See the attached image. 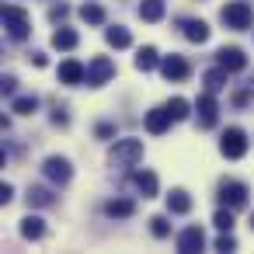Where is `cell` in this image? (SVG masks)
<instances>
[{
    "instance_id": "cell-37",
    "label": "cell",
    "mask_w": 254,
    "mask_h": 254,
    "mask_svg": "<svg viewBox=\"0 0 254 254\" xmlns=\"http://www.w3.org/2000/svg\"><path fill=\"white\" fill-rule=\"evenodd\" d=\"M251 230H254V216H251Z\"/></svg>"
},
{
    "instance_id": "cell-2",
    "label": "cell",
    "mask_w": 254,
    "mask_h": 254,
    "mask_svg": "<svg viewBox=\"0 0 254 254\" xmlns=\"http://www.w3.org/2000/svg\"><path fill=\"white\" fill-rule=\"evenodd\" d=\"M139 160H143V143L139 139H115V146L108 150L112 167H136Z\"/></svg>"
},
{
    "instance_id": "cell-8",
    "label": "cell",
    "mask_w": 254,
    "mask_h": 254,
    "mask_svg": "<svg viewBox=\"0 0 254 254\" xmlns=\"http://www.w3.org/2000/svg\"><path fill=\"white\" fill-rule=\"evenodd\" d=\"M195 112H198V126H202V129H212V126H216V119H219L216 94H212V91L198 94V101H195Z\"/></svg>"
},
{
    "instance_id": "cell-25",
    "label": "cell",
    "mask_w": 254,
    "mask_h": 254,
    "mask_svg": "<svg viewBox=\"0 0 254 254\" xmlns=\"http://www.w3.org/2000/svg\"><path fill=\"white\" fill-rule=\"evenodd\" d=\"M80 18H84L87 25H105V18H108V14H105V7H101V4H84V7H80Z\"/></svg>"
},
{
    "instance_id": "cell-6",
    "label": "cell",
    "mask_w": 254,
    "mask_h": 254,
    "mask_svg": "<svg viewBox=\"0 0 254 254\" xmlns=\"http://www.w3.org/2000/svg\"><path fill=\"white\" fill-rule=\"evenodd\" d=\"M115 77V63L108 60V56H94L91 63H87V84L91 87H101V84H108Z\"/></svg>"
},
{
    "instance_id": "cell-10",
    "label": "cell",
    "mask_w": 254,
    "mask_h": 254,
    "mask_svg": "<svg viewBox=\"0 0 254 254\" xmlns=\"http://www.w3.org/2000/svg\"><path fill=\"white\" fill-rule=\"evenodd\" d=\"M171 122H174V115L167 112V105H164V108H150L146 119H143V126H146L150 136H164V132L171 129Z\"/></svg>"
},
{
    "instance_id": "cell-19",
    "label": "cell",
    "mask_w": 254,
    "mask_h": 254,
    "mask_svg": "<svg viewBox=\"0 0 254 254\" xmlns=\"http://www.w3.org/2000/svg\"><path fill=\"white\" fill-rule=\"evenodd\" d=\"M28 205L32 209H49V205H56V195L49 188H42V185H32L28 188Z\"/></svg>"
},
{
    "instance_id": "cell-34",
    "label": "cell",
    "mask_w": 254,
    "mask_h": 254,
    "mask_svg": "<svg viewBox=\"0 0 254 254\" xmlns=\"http://www.w3.org/2000/svg\"><path fill=\"white\" fill-rule=\"evenodd\" d=\"M53 126H70V115H66L63 108H56V112H53Z\"/></svg>"
},
{
    "instance_id": "cell-35",
    "label": "cell",
    "mask_w": 254,
    "mask_h": 254,
    "mask_svg": "<svg viewBox=\"0 0 254 254\" xmlns=\"http://www.w3.org/2000/svg\"><path fill=\"white\" fill-rule=\"evenodd\" d=\"M11 198H14V188L11 185H0V205H7Z\"/></svg>"
},
{
    "instance_id": "cell-15",
    "label": "cell",
    "mask_w": 254,
    "mask_h": 254,
    "mask_svg": "<svg viewBox=\"0 0 254 254\" xmlns=\"http://www.w3.org/2000/svg\"><path fill=\"white\" fill-rule=\"evenodd\" d=\"M132 185H136V191H139L143 198H153V195H157V188H160V181H157V174H153V171H136Z\"/></svg>"
},
{
    "instance_id": "cell-23",
    "label": "cell",
    "mask_w": 254,
    "mask_h": 254,
    "mask_svg": "<svg viewBox=\"0 0 254 254\" xmlns=\"http://www.w3.org/2000/svg\"><path fill=\"white\" fill-rule=\"evenodd\" d=\"M77 32L73 28H56L53 32V49H63V53H70V49H77Z\"/></svg>"
},
{
    "instance_id": "cell-32",
    "label": "cell",
    "mask_w": 254,
    "mask_h": 254,
    "mask_svg": "<svg viewBox=\"0 0 254 254\" xmlns=\"http://www.w3.org/2000/svg\"><path fill=\"white\" fill-rule=\"evenodd\" d=\"M0 91H4V94H7V98H14V91H18V80H14V77H11V73H7V77H4V80H0Z\"/></svg>"
},
{
    "instance_id": "cell-16",
    "label": "cell",
    "mask_w": 254,
    "mask_h": 254,
    "mask_svg": "<svg viewBox=\"0 0 254 254\" xmlns=\"http://www.w3.org/2000/svg\"><path fill=\"white\" fill-rule=\"evenodd\" d=\"M167 212H174V216L191 212V195H188L185 188H174V191L167 195Z\"/></svg>"
},
{
    "instance_id": "cell-17",
    "label": "cell",
    "mask_w": 254,
    "mask_h": 254,
    "mask_svg": "<svg viewBox=\"0 0 254 254\" xmlns=\"http://www.w3.org/2000/svg\"><path fill=\"white\" fill-rule=\"evenodd\" d=\"M21 237H25V240H42V237H46V219L28 212V216L21 219Z\"/></svg>"
},
{
    "instance_id": "cell-1",
    "label": "cell",
    "mask_w": 254,
    "mask_h": 254,
    "mask_svg": "<svg viewBox=\"0 0 254 254\" xmlns=\"http://www.w3.org/2000/svg\"><path fill=\"white\" fill-rule=\"evenodd\" d=\"M219 21L226 28H233V32H244V28L254 25V7L247 4V0H230V4L219 11Z\"/></svg>"
},
{
    "instance_id": "cell-33",
    "label": "cell",
    "mask_w": 254,
    "mask_h": 254,
    "mask_svg": "<svg viewBox=\"0 0 254 254\" xmlns=\"http://www.w3.org/2000/svg\"><path fill=\"white\" fill-rule=\"evenodd\" d=\"M66 14H70V7H66V4H53V7H49V18H53V21H63Z\"/></svg>"
},
{
    "instance_id": "cell-9",
    "label": "cell",
    "mask_w": 254,
    "mask_h": 254,
    "mask_svg": "<svg viewBox=\"0 0 254 254\" xmlns=\"http://www.w3.org/2000/svg\"><path fill=\"white\" fill-rule=\"evenodd\" d=\"M160 73L167 77V80H188V73H191V66H188V60L185 56H160Z\"/></svg>"
},
{
    "instance_id": "cell-18",
    "label": "cell",
    "mask_w": 254,
    "mask_h": 254,
    "mask_svg": "<svg viewBox=\"0 0 254 254\" xmlns=\"http://www.w3.org/2000/svg\"><path fill=\"white\" fill-rule=\"evenodd\" d=\"M160 66V53L153 49V46H143L139 53H136V70L139 73H150V70H157Z\"/></svg>"
},
{
    "instance_id": "cell-29",
    "label": "cell",
    "mask_w": 254,
    "mask_h": 254,
    "mask_svg": "<svg viewBox=\"0 0 254 254\" xmlns=\"http://www.w3.org/2000/svg\"><path fill=\"white\" fill-rule=\"evenodd\" d=\"M216 251H237V240H233L230 230H219V237H216Z\"/></svg>"
},
{
    "instance_id": "cell-5",
    "label": "cell",
    "mask_w": 254,
    "mask_h": 254,
    "mask_svg": "<svg viewBox=\"0 0 254 254\" xmlns=\"http://www.w3.org/2000/svg\"><path fill=\"white\" fill-rule=\"evenodd\" d=\"M42 174L53 181V185H70V178H73V167H70V160L66 157H46V164H42Z\"/></svg>"
},
{
    "instance_id": "cell-4",
    "label": "cell",
    "mask_w": 254,
    "mask_h": 254,
    "mask_svg": "<svg viewBox=\"0 0 254 254\" xmlns=\"http://www.w3.org/2000/svg\"><path fill=\"white\" fill-rule=\"evenodd\" d=\"M4 28H7V35H11L14 42H25V39H28V14H25L21 7L7 4V7H4Z\"/></svg>"
},
{
    "instance_id": "cell-11",
    "label": "cell",
    "mask_w": 254,
    "mask_h": 254,
    "mask_svg": "<svg viewBox=\"0 0 254 254\" xmlns=\"http://www.w3.org/2000/svg\"><path fill=\"white\" fill-rule=\"evenodd\" d=\"M202 247H205L202 226H185V230L178 233V251H181V254H195V251H202Z\"/></svg>"
},
{
    "instance_id": "cell-3",
    "label": "cell",
    "mask_w": 254,
    "mask_h": 254,
    "mask_svg": "<svg viewBox=\"0 0 254 254\" xmlns=\"http://www.w3.org/2000/svg\"><path fill=\"white\" fill-rule=\"evenodd\" d=\"M219 153H223L226 160H240V157L247 153V132H244L240 126H230V129L223 132V139H219Z\"/></svg>"
},
{
    "instance_id": "cell-22",
    "label": "cell",
    "mask_w": 254,
    "mask_h": 254,
    "mask_svg": "<svg viewBox=\"0 0 254 254\" xmlns=\"http://www.w3.org/2000/svg\"><path fill=\"white\" fill-rule=\"evenodd\" d=\"M105 42H108L112 49H129V46H132V35H129V28L115 25V28H108V32H105Z\"/></svg>"
},
{
    "instance_id": "cell-24",
    "label": "cell",
    "mask_w": 254,
    "mask_h": 254,
    "mask_svg": "<svg viewBox=\"0 0 254 254\" xmlns=\"http://www.w3.org/2000/svg\"><path fill=\"white\" fill-rule=\"evenodd\" d=\"M139 18L143 21H160L164 18V0H143V4H139Z\"/></svg>"
},
{
    "instance_id": "cell-36",
    "label": "cell",
    "mask_w": 254,
    "mask_h": 254,
    "mask_svg": "<svg viewBox=\"0 0 254 254\" xmlns=\"http://www.w3.org/2000/svg\"><path fill=\"white\" fill-rule=\"evenodd\" d=\"M32 63H35V66H46L49 60H46V53H32Z\"/></svg>"
},
{
    "instance_id": "cell-26",
    "label": "cell",
    "mask_w": 254,
    "mask_h": 254,
    "mask_svg": "<svg viewBox=\"0 0 254 254\" xmlns=\"http://www.w3.org/2000/svg\"><path fill=\"white\" fill-rule=\"evenodd\" d=\"M11 108H14L18 115H32V112L39 108V98H35V94H21V98L11 101Z\"/></svg>"
},
{
    "instance_id": "cell-12",
    "label": "cell",
    "mask_w": 254,
    "mask_h": 254,
    "mask_svg": "<svg viewBox=\"0 0 254 254\" xmlns=\"http://www.w3.org/2000/svg\"><path fill=\"white\" fill-rule=\"evenodd\" d=\"M60 80L70 84V87L87 84V66H84L80 60H63V63H60Z\"/></svg>"
},
{
    "instance_id": "cell-20",
    "label": "cell",
    "mask_w": 254,
    "mask_h": 254,
    "mask_svg": "<svg viewBox=\"0 0 254 254\" xmlns=\"http://www.w3.org/2000/svg\"><path fill=\"white\" fill-rule=\"evenodd\" d=\"M132 212H136V202L132 198H112L105 205V216H112V219H129Z\"/></svg>"
},
{
    "instance_id": "cell-31",
    "label": "cell",
    "mask_w": 254,
    "mask_h": 254,
    "mask_svg": "<svg viewBox=\"0 0 254 254\" xmlns=\"http://www.w3.org/2000/svg\"><path fill=\"white\" fill-rule=\"evenodd\" d=\"M94 136H98V139H112V136H115V126H112V122H98Z\"/></svg>"
},
{
    "instance_id": "cell-7",
    "label": "cell",
    "mask_w": 254,
    "mask_h": 254,
    "mask_svg": "<svg viewBox=\"0 0 254 254\" xmlns=\"http://www.w3.org/2000/svg\"><path fill=\"white\" fill-rule=\"evenodd\" d=\"M219 202L226 209H244L247 205V185L244 181H223L219 185Z\"/></svg>"
},
{
    "instance_id": "cell-30",
    "label": "cell",
    "mask_w": 254,
    "mask_h": 254,
    "mask_svg": "<svg viewBox=\"0 0 254 254\" xmlns=\"http://www.w3.org/2000/svg\"><path fill=\"white\" fill-rule=\"evenodd\" d=\"M212 223H216L219 230H233V209H219Z\"/></svg>"
},
{
    "instance_id": "cell-28",
    "label": "cell",
    "mask_w": 254,
    "mask_h": 254,
    "mask_svg": "<svg viewBox=\"0 0 254 254\" xmlns=\"http://www.w3.org/2000/svg\"><path fill=\"white\" fill-rule=\"evenodd\" d=\"M150 230H153V237H167V233H171L167 216H153V219H150Z\"/></svg>"
},
{
    "instance_id": "cell-13",
    "label": "cell",
    "mask_w": 254,
    "mask_h": 254,
    "mask_svg": "<svg viewBox=\"0 0 254 254\" xmlns=\"http://www.w3.org/2000/svg\"><path fill=\"white\" fill-rule=\"evenodd\" d=\"M216 63L226 66L230 73H237V70L247 66V56H244V49H237V46H223V49L216 53Z\"/></svg>"
},
{
    "instance_id": "cell-21",
    "label": "cell",
    "mask_w": 254,
    "mask_h": 254,
    "mask_svg": "<svg viewBox=\"0 0 254 254\" xmlns=\"http://www.w3.org/2000/svg\"><path fill=\"white\" fill-rule=\"evenodd\" d=\"M226 77H230V70H226V66H216V70H205V77H202V84H205V91H212V94H219V91L226 87Z\"/></svg>"
},
{
    "instance_id": "cell-27",
    "label": "cell",
    "mask_w": 254,
    "mask_h": 254,
    "mask_svg": "<svg viewBox=\"0 0 254 254\" xmlns=\"http://www.w3.org/2000/svg\"><path fill=\"white\" fill-rule=\"evenodd\" d=\"M167 112L174 115V122H181V119H188V112H191V105H188L185 98H171V101H167Z\"/></svg>"
},
{
    "instance_id": "cell-14",
    "label": "cell",
    "mask_w": 254,
    "mask_h": 254,
    "mask_svg": "<svg viewBox=\"0 0 254 254\" xmlns=\"http://www.w3.org/2000/svg\"><path fill=\"white\" fill-rule=\"evenodd\" d=\"M181 35H185L188 42H198V46H202V42L209 39V25H205L202 18H185V21H181Z\"/></svg>"
}]
</instances>
